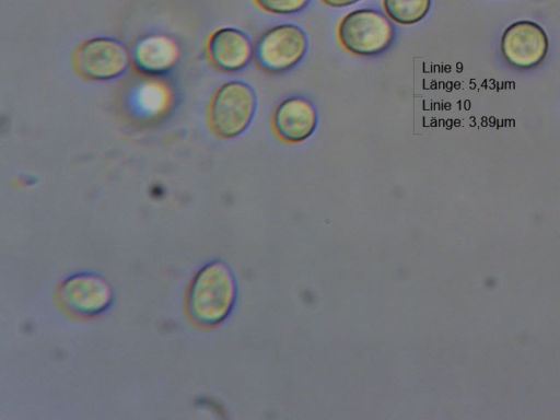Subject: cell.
Listing matches in <instances>:
<instances>
[{
	"label": "cell",
	"instance_id": "obj_1",
	"mask_svg": "<svg viewBox=\"0 0 560 420\" xmlns=\"http://www.w3.org/2000/svg\"><path fill=\"white\" fill-rule=\"evenodd\" d=\"M233 277L222 262L206 265L195 277L188 298L191 316L202 325H215L229 314L234 301Z\"/></svg>",
	"mask_w": 560,
	"mask_h": 420
},
{
	"label": "cell",
	"instance_id": "obj_2",
	"mask_svg": "<svg viewBox=\"0 0 560 420\" xmlns=\"http://www.w3.org/2000/svg\"><path fill=\"white\" fill-rule=\"evenodd\" d=\"M340 46L348 52L372 57L386 51L395 39V27L383 12L358 9L346 14L337 27Z\"/></svg>",
	"mask_w": 560,
	"mask_h": 420
},
{
	"label": "cell",
	"instance_id": "obj_3",
	"mask_svg": "<svg viewBox=\"0 0 560 420\" xmlns=\"http://www.w3.org/2000/svg\"><path fill=\"white\" fill-rule=\"evenodd\" d=\"M257 105V94L248 83L230 81L222 84L209 106L212 131L222 139L238 137L250 126Z\"/></svg>",
	"mask_w": 560,
	"mask_h": 420
},
{
	"label": "cell",
	"instance_id": "obj_4",
	"mask_svg": "<svg viewBox=\"0 0 560 420\" xmlns=\"http://www.w3.org/2000/svg\"><path fill=\"white\" fill-rule=\"evenodd\" d=\"M308 49L305 31L295 24H279L265 31L254 44L253 59L264 72L278 74L299 65Z\"/></svg>",
	"mask_w": 560,
	"mask_h": 420
},
{
	"label": "cell",
	"instance_id": "obj_5",
	"mask_svg": "<svg viewBox=\"0 0 560 420\" xmlns=\"http://www.w3.org/2000/svg\"><path fill=\"white\" fill-rule=\"evenodd\" d=\"M129 61L127 47L110 37H94L81 43L72 57L75 71L92 81L116 79L127 70Z\"/></svg>",
	"mask_w": 560,
	"mask_h": 420
},
{
	"label": "cell",
	"instance_id": "obj_6",
	"mask_svg": "<svg viewBox=\"0 0 560 420\" xmlns=\"http://www.w3.org/2000/svg\"><path fill=\"white\" fill-rule=\"evenodd\" d=\"M549 49L544 28L533 21H517L509 25L500 42L505 63L516 70H530L540 65Z\"/></svg>",
	"mask_w": 560,
	"mask_h": 420
},
{
	"label": "cell",
	"instance_id": "obj_7",
	"mask_svg": "<svg viewBox=\"0 0 560 420\" xmlns=\"http://www.w3.org/2000/svg\"><path fill=\"white\" fill-rule=\"evenodd\" d=\"M318 114L314 104L304 96H290L275 107L271 129L285 143H300L308 139L317 128Z\"/></svg>",
	"mask_w": 560,
	"mask_h": 420
},
{
	"label": "cell",
	"instance_id": "obj_8",
	"mask_svg": "<svg viewBox=\"0 0 560 420\" xmlns=\"http://www.w3.org/2000/svg\"><path fill=\"white\" fill-rule=\"evenodd\" d=\"M60 299L66 307L77 314L95 315L108 306L112 291L102 278L91 273H80L62 283Z\"/></svg>",
	"mask_w": 560,
	"mask_h": 420
},
{
	"label": "cell",
	"instance_id": "obj_9",
	"mask_svg": "<svg viewBox=\"0 0 560 420\" xmlns=\"http://www.w3.org/2000/svg\"><path fill=\"white\" fill-rule=\"evenodd\" d=\"M207 52L218 70L236 72L247 67L253 59L254 45L245 32L235 27H222L209 37Z\"/></svg>",
	"mask_w": 560,
	"mask_h": 420
},
{
	"label": "cell",
	"instance_id": "obj_10",
	"mask_svg": "<svg viewBox=\"0 0 560 420\" xmlns=\"http://www.w3.org/2000/svg\"><path fill=\"white\" fill-rule=\"evenodd\" d=\"M177 57L176 43L163 35L142 37L135 44L131 52L135 66L149 74L166 72L175 65Z\"/></svg>",
	"mask_w": 560,
	"mask_h": 420
},
{
	"label": "cell",
	"instance_id": "obj_11",
	"mask_svg": "<svg viewBox=\"0 0 560 420\" xmlns=\"http://www.w3.org/2000/svg\"><path fill=\"white\" fill-rule=\"evenodd\" d=\"M432 0H382L388 19L398 25H413L422 21L431 9Z\"/></svg>",
	"mask_w": 560,
	"mask_h": 420
},
{
	"label": "cell",
	"instance_id": "obj_12",
	"mask_svg": "<svg viewBox=\"0 0 560 420\" xmlns=\"http://www.w3.org/2000/svg\"><path fill=\"white\" fill-rule=\"evenodd\" d=\"M262 11L271 14H293L304 10L311 0H253Z\"/></svg>",
	"mask_w": 560,
	"mask_h": 420
},
{
	"label": "cell",
	"instance_id": "obj_13",
	"mask_svg": "<svg viewBox=\"0 0 560 420\" xmlns=\"http://www.w3.org/2000/svg\"><path fill=\"white\" fill-rule=\"evenodd\" d=\"M326 7L332 8V9H341L349 5H352L354 3H358L361 0H319Z\"/></svg>",
	"mask_w": 560,
	"mask_h": 420
}]
</instances>
